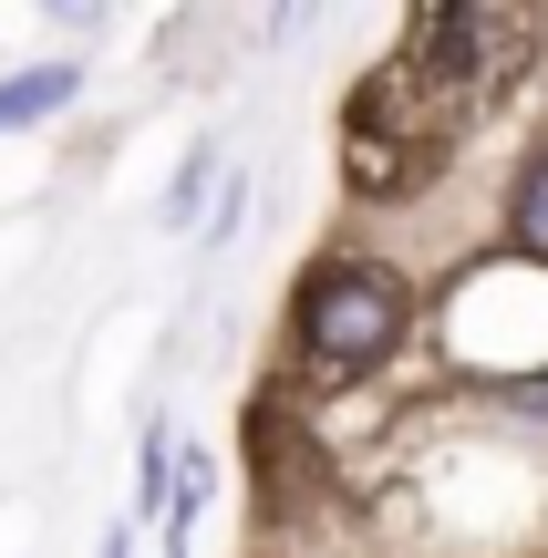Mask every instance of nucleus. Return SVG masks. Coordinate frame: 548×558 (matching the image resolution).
<instances>
[{"mask_svg": "<svg viewBox=\"0 0 548 558\" xmlns=\"http://www.w3.org/2000/svg\"><path fill=\"white\" fill-rule=\"evenodd\" d=\"M414 331V290L393 279L383 259H321L301 279V311H290V341L321 383H363L404 352Z\"/></svg>", "mask_w": 548, "mask_h": 558, "instance_id": "nucleus-2", "label": "nucleus"}, {"mask_svg": "<svg viewBox=\"0 0 548 558\" xmlns=\"http://www.w3.org/2000/svg\"><path fill=\"white\" fill-rule=\"evenodd\" d=\"M508 239L528 248V259H548V145L517 166V186H508Z\"/></svg>", "mask_w": 548, "mask_h": 558, "instance_id": "nucleus-5", "label": "nucleus"}, {"mask_svg": "<svg viewBox=\"0 0 548 558\" xmlns=\"http://www.w3.org/2000/svg\"><path fill=\"white\" fill-rule=\"evenodd\" d=\"M73 94H83V73H73V62H32V73H11V83H0V135H11V124L62 114Z\"/></svg>", "mask_w": 548, "mask_h": 558, "instance_id": "nucleus-4", "label": "nucleus"}, {"mask_svg": "<svg viewBox=\"0 0 548 558\" xmlns=\"http://www.w3.org/2000/svg\"><path fill=\"white\" fill-rule=\"evenodd\" d=\"M425 135H352V197H414V186H425Z\"/></svg>", "mask_w": 548, "mask_h": 558, "instance_id": "nucleus-3", "label": "nucleus"}, {"mask_svg": "<svg viewBox=\"0 0 548 558\" xmlns=\"http://www.w3.org/2000/svg\"><path fill=\"white\" fill-rule=\"evenodd\" d=\"M103 558H124V527H114V538H103Z\"/></svg>", "mask_w": 548, "mask_h": 558, "instance_id": "nucleus-6", "label": "nucleus"}, {"mask_svg": "<svg viewBox=\"0 0 548 558\" xmlns=\"http://www.w3.org/2000/svg\"><path fill=\"white\" fill-rule=\"evenodd\" d=\"M528 41H538L528 11L435 0V11H414V41H404V62L383 73V94L393 104H435V124H466V114H487V104L517 83Z\"/></svg>", "mask_w": 548, "mask_h": 558, "instance_id": "nucleus-1", "label": "nucleus"}]
</instances>
